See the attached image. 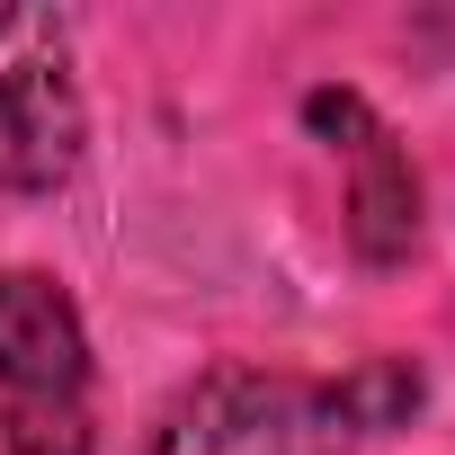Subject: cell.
<instances>
[{"label":"cell","instance_id":"obj_1","mask_svg":"<svg viewBox=\"0 0 455 455\" xmlns=\"http://www.w3.org/2000/svg\"><path fill=\"white\" fill-rule=\"evenodd\" d=\"M357 437H366V419H357L348 384L214 366L152 419L143 455H357Z\"/></svg>","mask_w":455,"mask_h":455},{"label":"cell","instance_id":"obj_3","mask_svg":"<svg viewBox=\"0 0 455 455\" xmlns=\"http://www.w3.org/2000/svg\"><path fill=\"white\" fill-rule=\"evenodd\" d=\"M90 116L72 81V28L54 10H19L0 0V188L36 196L81 170Z\"/></svg>","mask_w":455,"mask_h":455},{"label":"cell","instance_id":"obj_4","mask_svg":"<svg viewBox=\"0 0 455 455\" xmlns=\"http://www.w3.org/2000/svg\"><path fill=\"white\" fill-rule=\"evenodd\" d=\"M348 152H357V251H366V259L411 251V233H419V188H411V170L393 161V134L366 125Z\"/></svg>","mask_w":455,"mask_h":455},{"label":"cell","instance_id":"obj_2","mask_svg":"<svg viewBox=\"0 0 455 455\" xmlns=\"http://www.w3.org/2000/svg\"><path fill=\"white\" fill-rule=\"evenodd\" d=\"M0 455H90V339L54 277H0Z\"/></svg>","mask_w":455,"mask_h":455}]
</instances>
